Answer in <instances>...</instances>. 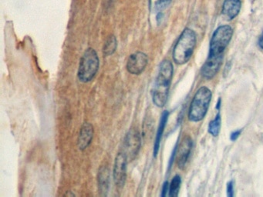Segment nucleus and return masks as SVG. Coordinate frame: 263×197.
Masks as SVG:
<instances>
[{
  "label": "nucleus",
  "mask_w": 263,
  "mask_h": 197,
  "mask_svg": "<svg viewBox=\"0 0 263 197\" xmlns=\"http://www.w3.org/2000/svg\"><path fill=\"white\" fill-rule=\"evenodd\" d=\"M100 60L96 51L89 48L84 52L80 63L78 78L82 83H88L98 72Z\"/></svg>",
  "instance_id": "4"
},
{
  "label": "nucleus",
  "mask_w": 263,
  "mask_h": 197,
  "mask_svg": "<svg viewBox=\"0 0 263 197\" xmlns=\"http://www.w3.org/2000/svg\"><path fill=\"white\" fill-rule=\"evenodd\" d=\"M196 35L190 29H185L180 35L173 50V58L178 65L187 63L195 49Z\"/></svg>",
  "instance_id": "3"
},
{
  "label": "nucleus",
  "mask_w": 263,
  "mask_h": 197,
  "mask_svg": "<svg viewBox=\"0 0 263 197\" xmlns=\"http://www.w3.org/2000/svg\"><path fill=\"white\" fill-rule=\"evenodd\" d=\"M172 75V63L169 60H164L160 65L153 90V102L158 107H163L167 102Z\"/></svg>",
  "instance_id": "1"
},
{
  "label": "nucleus",
  "mask_w": 263,
  "mask_h": 197,
  "mask_svg": "<svg viewBox=\"0 0 263 197\" xmlns=\"http://www.w3.org/2000/svg\"><path fill=\"white\" fill-rule=\"evenodd\" d=\"M212 98V92L207 87H201L195 94L189 109V118L191 121L198 122L202 120L207 112Z\"/></svg>",
  "instance_id": "5"
},
{
  "label": "nucleus",
  "mask_w": 263,
  "mask_h": 197,
  "mask_svg": "<svg viewBox=\"0 0 263 197\" xmlns=\"http://www.w3.org/2000/svg\"><path fill=\"white\" fill-rule=\"evenodd\" d=\"M141 135L137 129H130L127 132L124 142L122 152L127 156L128 161H132L138 155L141 148Z\"/></svg>",
  "instance_id": "6"
},
{
  "label": "nucleus",
  "mask_w": 263,
  "mask_h": 197,
  "mask_svg": "<svg viewBox=\"0 0 263 197\" xmlns=\"http://www.w3.org/2000/svg\"><path fill=\"white\" fill-rule=\"evenodd\" d=\"M167 189H168V183L165 182L163 186L162 193H161V196H165L166 193H167Z\"/></svg>",
  "instance_id": "19"
},
{
  "label": "nucleus",
  "mask_w": 263,
  "mask_h": 197,
  "mask_svg": "<svg viewBox=\"0 0 263 197\" xmlns=\"http://www.w3.org/2000/svg\"><path fill=\"white\" fill-rule=\"evenodd\" d=\"M148 63L147 55L144 52H138L132 54L127 63V69L130 74L140 75L144 72Z\"/></svg>",
  "instance_id": "8"
},
{
  "label": "nucleus",
  "mask_w": 263,
  "mask_h": 197,
  "mask_svg": "<svg viewBox=\"0 0 263 197\" xmlns=\"http://www.w3.org/2000/svg\"><path fill=\"white\" fill-rule=\"evenodd\" d=\"M117 46H118V43H117V40L115 35H110L106 41L104 49H103L104 55H112L116 50Z\"/></svg>",
  "instance_id": "15"
},
{
  "label": "nucleus",
  "mask_w": 263,
  "mask_h": 197,
  "mask_svg": "<svg viewBox=\"0 0 263 197\" xmlns=\"http://www.w3.org/2000/svg\"><path fill=\"white\" fill-rule=\"evenodd\" d=\"M220 126H221V116L219 114H218L215 120L211 122L209 124V132L214 136H217L219 133Z\"/></svg>",
  "instance_id": "17"
},
{
  "label": "nucleus",
  "mask_w": 263,
  "mask_h": 197,
  "mask_svg": "<svg viewBox=\"0 0 263 197\" xmlns=\"http://www.w3.org/2000/svg\"><path fill=\"white\" fill-rule=\"evenodd\" d=\"M172 0H149V9L151 13L155 15L157 21H159L163 11L170 5Z\"/></svg>",
  "instance_id": "11"
},
{
  "label": "nucleus",
  "mask_w": 263,
  "mask_h": 197,
  "mask_svg": "<svg viewBox=\"0 0 263 197\" xmlns=\"http://www.w3.org/2000/svg\"><path fill=\"white\" fill-rule=\"evenodd\" d=\"M93 136V128L90 123H85L81 126L78 138V147L81 150H84L88 147L91 143Z\"/></svg>",
  "instance_id": "9"
},
{
  "label": "nucleus",
  "mask_w": 263,
  "mask_h": 197,
  "mask_svg": "<svg viewBox=\"0 0 263 197\" xmlns=\"http://www.w3.org/2000/svg\"><path fill=\"white\" fill-rule=\"evenodd\" d=\"M109 179H110V173H109L108 169L107 167L101 168L98 175V183H99L101 192H107L109 186Z\"/></svg>",
  "instance_id": "14"
},
{
  "label": "nucleus",
  "mask_w": 263,
  "mask_h": 197,
  "mask_svg": "<svg viewBox=\"0 0 263 197\" xmlns=\"http://www.w3.org/2000/svg\"><path fill=\"white\" fill-rule=\"evenodd\" d=\"M241 3L240 0H226L223 3L222 15L227 19H233L241 9Z\"/></svg>",
  "instance_id": "10"
},
{
  "label": "nucleus",
  "mask_w": 263,
  "mask_h": 197,
  "mask_svg": "<svg viewBox=\"0 0 263 197\" xmlns=\"http://www.w3.org/2000/svg\"><path fill=\"white\" fill-rule=\"evenodd\" d=\"M127 156L122 152H119L115 159L113 175L115 184L118 187H123L127 179Z\"/></svg>",
  "instance_id": "7"
},
{
  "label": "nucleus",
  "mask_w": 263,
  "mask_h": 197,
  "mask_svg": "<svg viewBox=\"0 0 263 197\" xmlns=\"http://www.w3.org/2000/svg\"><path fill=\"white\" fill-rule=\"evenodd\" d=\"M240 132H241V131L240 130L236 131V132H234L231 135V140H232V141H235V140L238 138V135H240Z\"/></svg>",
  "instance_id": "20"
},
{
  "label": "nucleus",
  "mask_w": 263,
  "mask_h": 197,
  "mask_svg": "<svg viewBox=\"0 0 263 197\" xmlns=\"http://www.w3.org/2000/svg\"><path fill=\"white\" fill-rule=\"evenodd\" d=\"M227 192L228 196H233V184H232V182H230V183H228Z\"/></svg>",
  "instance_id": "18"
},
{
  "label": "nucleus",
  "mask_w": 263,
  "mask_h": 197,
  "mask_svg": "<svg viewBox=\"0 0 263 197\" xmlns=\"http://www.w3.org/2000/svg\"><path fill=\"white\" fill-rule=\"evenodd\" d=\"M181 177L179 175H175L172 180L169 188V195L171 197L177 196L179 191L180 186H181Z\"/></svg>",
  "instance_id": "16"
},
{
  "label": "nucleus",
  "mask_w": 263,
  "mask_h": 197,
  "mask_svg": "<svg viewBox=\"0 0 263 197\" xmlns=\"http://www.w3.org/2000/svg\"><path fill=\"white\" fill-rule=\"evenodd\" d=\"M192 140L189 137H187L183 140L182 143L180 146L178 152V157H177L178 165L180 168H182L187 162V157H189L191 148H192Z\"/></svg>",
  "instance_id": "12"
},
{
  "label": "nucleus",
  "mask_w": 263,
  "mask_h": 197,
  "mask_svg": "<svg viewBox=\"0 0 263 197\" xmlns=\"http://www.w3.org/2000/svg\"><path fill=\"white\" fill-rule=\"evenodd\" d=\"M233 30L227 25L220 26L214 32L210 43V51L208 60L221 63L222 61L223 53L232 38Z\"/></svg>",
  "instance_id": "2"
},
{
  "label": "nucleus",
  "mask_w": 263,
  "mask_h": 197,
  "mask_svg": "<svg viewBox=\"0 0 263 197\" xmlns=\"http://www.w3.org/2000/svg\"><path fill=\"white\" fill-rule=\"evenodd\" d=\"M258 46L261 49H263V32L260 35L259 40H258Z\"/></svg>",
  "instance_id": "21"
},
{
  "label": "nucleus",
  "mask_w": 263,
  "mask_h": 197,
  "mask_svg": "<svg viewBox=\"0 0 263 197\" xmlns=\"http://www.w3.org/2000/svg\"><path fill=\"white\" fill-rule=\"evenodd\" d=\"M168 112L164 111L161 115V121H160L159 126H158V132H157L156 139H155V146H154V155L155 157L158 155V150H159L160 142H161V137H162L163 132H164V127L167 123V118H168Z\"/></svg>",
  "instance_id": "13"
}]
</instances>
